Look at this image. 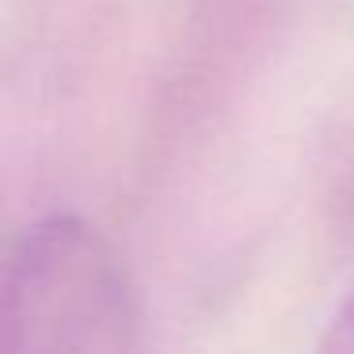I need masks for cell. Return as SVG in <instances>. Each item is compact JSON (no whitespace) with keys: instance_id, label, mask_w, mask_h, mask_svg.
Wrapping results in <instances>:
<instances>
[{"instance_id":"1","label":"cell","mask_w":354,"mask_h":354,"mask_svg":"<svg viewBox=\"0 0 354 354\" xmlns=\"http://www.w3.org/2000/svg\"><path fill=\"white\" fill-rule=\"evenodd\" d=\"M126 286L111 248L80 217H46L0 282V354H122Z\"/></svg>"},{"instance_id":"2","label":"cell","mask_w":354,"mask_h":354,"mask_svg":"<svg viewBox=\"0 0 354 354\" xmlns=\"http://www.w3.org/2000/svg\"><path fill=\"white\" fill-rule=\"evenodd\" d=\"M316 354H354V286L343 297L339 313L331 316V324H328V331H324L320 351Z\"/></svg>"}]
</instances>
